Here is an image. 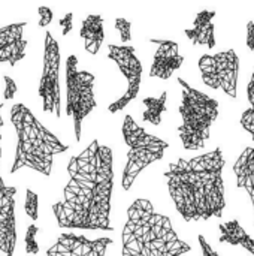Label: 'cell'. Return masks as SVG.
<instances>
[{
	"mask_svg": "<svg viewBox=\"0 0 254 256\" xmlns=\"http://www.w3.org/2000/svg\"><path fill=\"white\" fill-rule=\"evenodd\" d=\"M69 183L63 201L52 206L60 228L114 231L111 198L114 189V156L97 140L73 156L67 165Z\"/></svg>",
	"mask_w": 254,
	"mask_h": 256,
	"instance_id": "cell-1",
	"label": "cell"
},
{
	"mask_svg": "<svg viewBox=\"0 0 254 256\" xmlns=\"http://www.w3.org/2000/svg\"><path fill=\"white\" fill-rule=\"evenodd\" d=\"M225 154L216 148L193 159L169 164L165 178L169 196L186 222L222 218L226 208Z\"/></svg>",
	"mask_w": 254,
	"mask_h": 256,
	"instance_id": "cell-2",
	"label": "cell"
},
{
	"mask_svg": "<svg viewBox=\"0 0 254 256\" xmlns=\"http://www.w3.org/2000/svg\"><path fill=\"white\" fill-rule=\"evenodd\" d=\"M121 243L123 256H183L190 252V246L172 228L171 219L157 213L145 198L129 207Z\"/></svg>",
	"mask_w": 254,
	"mask_h": 256,
	"instance_id": "cell-3",
	"label": "cell"
},
{
	"mask_svg": "<svg viewBox=\"0 0 254 256\" xmlns=\"http://www.w3.org/2000/svg\"><path fill=\"white\" fill-rule=\"evenodd\" d=\"M177 81L181 86V105L178 108L181 124L178 126V136L186 150H201L210 140L211 128L219 117V102L192 87L181 76Z\"/></svg>",
	"mask_w": 254,
	"mask_h": 256,
	"instance_id": "cell-4",
	"label": "cell"
},
{
	"mask_svg": "<svg viewBox=\"0 0 254 256\" xmlns=\"http://www.w3.org/2000/svg\"><path fill=\"white\" fill-rule=\"evenodd\" d=\"M121 134L129 147L127 164L124 166L121 177V186L124 190H130L138 176L147 166L163 159L169 144L162 138L148 134L133 120L132 116L124 117Z\"/></svg>",
	"mask_w": 254,
	"mask_h": 256,
	"instance_id": "cell-5",
	"label": "cell"
},
{
	"mask_svg": "<svg viewBox=\"0 0 254 256\" xmlns=\"http://www.w3.org/2000/svg\"><path fill=\"white\" fill-rule=\"evenodd\" d=\"M94 75L78 69L76 56L70 54L66 60V114L73 118L75 140L81 141L82 122L96 108Z\"/></svg>",
	"mask_w": 254,
	"mask_h": 256,
	"instance_id": "cell-6",
	"label": "cell"
},
{
	"mask_svg": "<svg viewBox=\"0 0 254 256\" xmlns=\"http://www.w3.org/2000/svg\"><path fill=\"white\" fill-rule=\"evenodd\" d=\"M202 81L217 90L222 88L229 98L235 99L238 93L240 57L235 50L220 51L217 54H204L199 58Z\"/></svg>",
	"mask_w": 254,
	"mask_h": 256,
	"instance_id": "cell-7",
	"label": "cell"
},
{
	"mask_svg": "<svg viewBox=\"0 0 254 256\" xmlns=\"http://www.w3.org/2000/svg\"><path fill=\"white\" fill-rule=\"evenodd\" d=\"M60 48L51 32L45 33L43 45V70L39 82V96L43 102V111L54 114L57 118L61 117V100H60Z\"/></svg>",
	"mask_w": 254,
	"mask_h": 256,
	"instance_id": "cell-8",
	"label": "cell"
},
{
	"mask_svg": "<svg viewBox=\"0 0 254 256\" xmlns=\"http://www.w3.org/2000/svg\"><path fill=\"white\" fill-rule=\"evenodd\" d=\"M108 57L115 62L120 72L124 75L127 81V88L121 94V98H118L108 106V111L111 114H115L124 110L132 100L136 99L139 88H141L142 64L139 58L136 57L135 48L130 45H114V44L108 45Z\"/></svg>",
	"mask_w": 254,
	"mask_h": 256,
	"instance_id": "cell-9",
	"label": "cell"
},
{
	"mask_svg": "<svg viewBox=\"0 0 254 256\" xmlns=\"http://www.w3.org/2000/svg\"><path fill=\"white\" fill-rule=\"evenodd\" d=\"M112 243L108 237L90 240L84 236L61 234L57 243L46 250V256H105Z\"/></svg>",
	"mask_w": 254,
	"mask_h": 256,
	"instance_id": "cell-10",
	"label": "cell"
},
{
	"mask_svg": "<svg viewBox=\"0 0 254 256\" xmlns=\"http://www.w3.org/2000/svg\"><path fill=\"white\" fill-rule=\"evenodd\" d=\"M150 42L156 45L153 56V63L150 68L151 78L169 80L174 72H177L184 63V57L180 54V46L175 40L169 39H156L151 38Z\"/></svg>",
	"mask_w": 254,
	"mask_h": 256,
	"instance_id": "cell-11",
	"label": "cell"
},
{
	"mask_svg": "<svg viewBox=\"0 0 254 256\" xmlns=\"http://www.w3.org/2000/svg\"><path fill=\"white\" fill-rule=\"evenodd\" d=\"M216 16V10H201L196 14L193 27L186 28L184 33L195 45H202L208 48L216 46V27L213 20Z\"/></svg>",
	"mask_w": 254,
	"mask_h": 256,
	"instance_id": "cell-12",
	"label": "cell"
},
{
	"mask_svg": "<svg viewBox=\"0 0 254 256\" xmlns=\"http://www.w3.org/2000/svg\"><path fill=\"white\" fill-rule=\"evenodd\" d=\"M234 172L237 176V186L244 189L254 208V148L247 147L237 162L234 164Z\"/></svg>",
	"mask_w": 254,
	"mask_h": 256,
	"instance_id": "cell-13",
	"label": "cell"
},
{
	"mask_svg": "<svg viewBox=\"0 0 254 256\" xmlns=\"http://www.w3.org/2000/svg\"><path fill=\"white\" fill-rule=\"evenodd\" d=\"M79 36L84 40V46L90 54H97L103 39H105V32H103V16L90 14L82 20L81 24V32Z\"/></svg>",
	"mask_w": 254,
	"mask_h": 256,
	"instance_id": "cell-14",
	"label": "cell"
},
{
	"mask_svg": "<svg viewBox=\"0 0 254 256\" xmlns=\"http://www.w3.org/2000/svg\"><path fill=\"white\" fill-rule=\"evenodd\" d=\"M220 230V243H228L232 246H241L254 256V238L243 228V225L234 219L219 226Z\"/></svg>",
	"mask_w": 254,
	"mask_h": 256,
	"instance_id": "cell-15",
	"label": "cell"
},
{
	"mask_svg": "<svg viewBox=\"0 0 254 256\" xmlns=\"http://www.w3.org/2000/svg\"><path fill=\"white\" fill-rule=\"evenodd\" d=\"M166 100H168V92H163L160 96L144 98L142 99V105H144L142 120L154 126H159L162 123V116L166 111Z\"/></svg>",
	"mask_w": 254,
	"mask_h": 256,
	"instance_id": "cell-16",
	"label": "cell"
},
{
	"mask_svg": "<svg viewBox=\"0 0 254 256\" xmlns=\"http://www.w3.org/2000/svg\"><path fill=\"white\" fill-rule=\"evenodd\" d=\"M247 98H249V102H250V108H247L241 114L240 123L250 134V136L253 138L254 141V72L252 78H250V81H249V86H247Z\"/></svg>",
	"mask_w": 254,
	"mask_h": 256,
	"instance_id": "cell-17",
	"label": "cell"
},
{
	"mask_svg": "<svg viewBox=\"0 0 254 256\" xmlns=\"http://www.w3.org/2000/svg\"><path fill=\"white\" fill-rule=\"evenodd\" d=\"M27 194H25V204H24V208H25V213H27V216L34 222V220H37V207H39V204H37V201H39V198H37V194L36 192H33L31 189H27L25 190Z\"/></svg>",
	"mask_w": 254,
	"mask_h": 256,
	"instance_id": "cell-18",
	"label": "cell"
},
{
	"mask_svg": "<svg viewBox=\"0 0 254 256\" xmlns=\"http://www.w3.org/2000/svg\"><path fill=\"white\" fill-rule=\"evenodd\" d=\"M37 231H39V228L34 224H31L27 228V232H25V252L30 254V255H36L39 252V244L36 242Z\"/></svg>",
	"mask_w": 254,
	"mask_h": 256,
	"instance_id": "cell-19",
	"label": "cell"
},
{
	"mask_svg": "<svg viewBox=\"0 0 254 256\" xmlns=\"http://www.w3.org/2000/svg\"><path fill=\"white\" fill-rule=\"evenodd\" d=\"M115 28L120 33L121 42H129L132 39V22L123 16L115 18Z\"/></svg>",
	"mask_w": 254,
	"mask_h": 256,
	"instance_id": "cell-20",
	"label": "cell"
},
{
	"mask_svg": "<svg viewBox=\"0 0 254 256\" xmlns=\"http://www.w3.org/2000/svg\"><path fill=\"white\" fill-rule=\"evenodd\" d=\"M12 46V57H10V62L9 64L10 66H15L24 56H25V46H27V40L25 39H19L16 40Z\"/></svg>",
	"mask_w": 254,
	"mask_h": 256,
	"instance_id": "cell-21",
	"label": "cell"
},
{
	"mask_svg": "<svg viewBox=\"0 0 254 256\" xmlns=\"http://www.w3.org/2000/svg\"><path fill=\"white\" fill-rule=\"evenodd\" d=\"M3 80H4V93H3V98H4L6 100H9V99H12V98H13V94L16 93L18 87H16L15 81H13L10 76L4 75V76H3Z\"/></svg>",
	"mask_w": 254,
	"mask_h": 256,
	"instance_id": "cell-22",
	"label": "cell"
},
{
	"mask_svg": "<svg viewBox=\"0 0 254 256\" xmlns=\"http://www.w3.org/2000/svg\"><path fill=\"white\" fill-rule=\"evenodd\" d=\"M58 24H60V27H61L63 36H67V34L72 32V28H73V14H72V12H67V14L58 21Z\"/></svg>",
	"mask_w": 254,
	"mask_h": 256,
	"instance_id": "cell-23",
	"label": "cell"
},
{
	"mask_svg": "<svg viewBox=\"0 0 254 256\" xmlns=\"http://www.w3.org/2000/svg\"><path fill=\"white\" fill-rule=\"evenodd\" d=\"M37 12H39V26L40 27H46L51 21H52V10L48 8V6H39L37 8Z\"/></svg>",
	"mask_w": 254,
	"mask_h": 256,
	"instance_id": "cell-24",
	"label": "cell"
},
{
	"mask_svg": "<svg viewBox=\"0 0 254 256\" xmlns=\"http://www.w3.org/2000/svg\"><path fill=\"white\" fill-rule=\"evenodd\" d=\"M198 240H199V246H201L202 256H222L220 254H217V252L211 248V244L207 242V238H205L202 234H199V236H198Z\"/></svg>",
	"mask_w": 254,
	"mask_h": 256,
	"instance_id": "cell-25",
	"label": "cell"
},
{
	"mask_svg": "<svg viewBox=\"0 0 254 256\" xmlns=\"http://www.w3.org/2000/svg\"><path fill=\"white\" fill-rule=\"evenodd\" d=\"M247 46L250 51H254V21L247 22Z\"/></svg>",
	"mask_w": 254,
	"mask_h": 256,
	"instance_id": "cell-26",
	"label": "cell"
},
{
	"mask_svg": "<svg viewBox=\"0 0 254 256\" xmlns=\"http://www.w3.org/2000/svg\"><path fill=\"white\" fill-rule=\"evenodd\" d=\"M1 108H3V104H0V111H1ZM3 126V118H1V116H0V128Z\"/></svg>",
	"mask_w": 254,
	"mask_h": 256,
	"instance_id": "cell-27",
	"label": "cell"
},
{
	"mask_svg": "<svg viewBox=\"0 0 254 256\" xmlns=\"http://www.w3.org/2000/svg\"><path fill=\"white\" fill-rule=\"evenodd\" d=\"M0 141H1V135H0ZM0 158H1V147H0Z\"/></svg>",
	"mask_w": 254,
	"mask_h": 256,
	"instance_id": "cell-28",
	"label": "cell"
}]
</instances>
